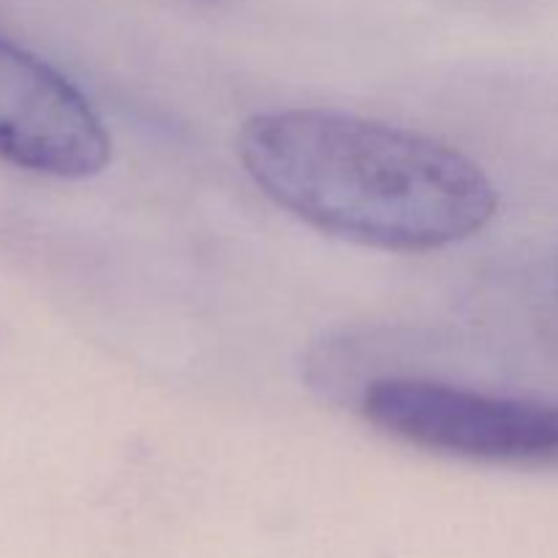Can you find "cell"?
Instances as JSON below:
<instances>
[{
	"mask_svg": "<svg viewBox=\"0 0 558 558\" xmlns=\"http://www.w3.org/2000/svg\"><path fill=\"white\" fill-rule=\"evenodd\" d=\"M245 172L276 205L336 238L385 251H434L483 232L499 194L458 147L332 109L245 120Z\"/></svg>",
	"mask_w": 558,
	"mask_h": 558,
	"instance_id": "obj_1",
	"label": "cell"
},
{
	"mask_svg": "<svg viewBox=\"0 0 558 558\" xmlns=\"http://www.w3.org/2000/svg\"><path fill=\"white\" fill-rule=\"evenodd\" d=\"M360 412L420 450L515 466H558V403L430 379L371 381Z\"/></svg>",
	"mask_w": 558,
	"mask_h": 558,
	"instance_id": "obj_2",
	"label": "cell"
},
{
	"mask_svg": "<svg viewBox=\"0 0 558 558\" xmlns=\"http://www.w3.org/2000/svg\"><path fill=\"white\" fill-rule=\"evenodd\" d=\"M0 158L44 178L82 180L112 158L107 125L63 74L0 38Z\"/></svg>",
	"mask_w": 558,
	"mask_h": 558,
	"instance_id": "obj_3",
	"label": "cell"
},
{
	"mask_svg": "<svg viewBox=\"0 0 558 558\" xmlns=\"http://www.w3.org/2000/svg\"><path fill=\"white\" fill-rule=\"evenodd\" d=\"M205 3H213V0H205Z\"/></svg>",
	"mask_w": 558,
	"mask_h": 558,
	"instance_id": "obj_4",
	"label": "cell"
}]
</instances>
